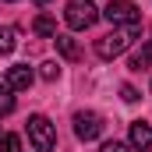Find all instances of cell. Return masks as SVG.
<instances>
[{
  "instance_id": "cell-12",
  "label": "cell",
  "mask_w": 152,
  "mask_h": 152,
  "mask_svg": "<svg viewBox=\"0 0 152 152\" xmlns=\"http://www.w3.org/2000/svg\"><path fill=\"white\" fill-rule=\"evenodd\" d=\"M14 113V96H11V88L7 85H0V117Z\"/></svg>"
},
{
  "instance_id": "cell-4",
  "label": "cell",
  "mask_w": 152,
  "mask_h": 152,
  "mask_svg": "<svg viewBox=\"0 0 152 152\" xmlns=\"http://www.w3.org/2000/svg\"><path fill=\"white\" fill-rule=\"evenodd\" d=\"M28 142L36 145V152H50L53 145H57V131H53L50 117H42V113L28 117Z\"/></svg>"
},
{
  "instance_id": "cell-15",
  "label": "cell",
  "mask_w": 152,
  "mask_h": 152,
  "mask_svg": "<svg viewBox=\"0 0 152 152\" xmlns=\"http://www.w3.org/2000/svg\"><path fill=\"white\" fill-rule=\"evenodd\" d=\"M120 99L124 103H138V88L134 85H120Z\"/></svg>"
},
{
  "instance_id": "cell-16",
  "label": "cell",
  "mask_w": 152,
  "mask_h": 152,
  "mask_svg": "<svg viewBox=\"0 0 152 152\" xmlns=\"http://www.w3.org/2000/svg\"><path fill=\"white\" fill-rule=\"evenodd\" d=\"M99 152H131V149H127L124 142H106V145H103Z\"/></svg>"
},
{
  "instance_id": "cell-10",
  "label": "cell",
  "mask_w": 152,
  "mask_h": 152,
  "mask_svg": "<svg viewBox=\"0 0 152 152\" xmlns=\"http://www.w3.org/2000/svg\"><path fill=\"white\" fill-rule=\"evenodd\" d=\"M18 46V28L14 25H0V53H11Z\"/></svg>"
},
{
  "instance_id": "cell-11",
  "label": "cell",
  "mask_w": 152,
  "mask_h": 152,
  "mask_svg": "<svg viewBox=\"0 0 152 152\" xmlns=\"http://www.w3.org/2000/svg\"><path fill=\"white\" fill-rule=\"evenodd\" d=\"M152 60V50H142V53H131V60H127V67L131 71H145Z\"/></svg>"
},
{
  "instance_id": "cell-6",
  "label": "cell",
  "mask_w": 152,
  "mask_h": 152,
  "mask_svg": "<svg viewBox=\"0 0 152 152\" xmlns=\"http://www.w3.org/2000/svg\"><path fill=\"white\" fill-rule=\"evenodd\" d=\"M32 67L28 64H14V67H7V75H4V85L11 88V92H25L28 85H32Z\"/></svg>"
},
{
  "instance_id": "cell-2",
  "label": "cell",
  "mask_w": 152,
  "mask_h": 152,
  "mask_svg": "<svg viewBox=\"0 0 152 152\" xmlns=\"http://www.w3.org/2000/svg\"><path fill=\"white\" fill-rule=\"evenodd\" d=\"M64 21H67V28L85 32V28H92V25L99 21V7H96L92 0H67V7H64Z\"/></svg>"
},
{
  "instance_id": "cell-14",
  "label": "cell",
  "mask_w": 152,
  "mask_h": 152,
  "mask_svg": "<svg viewBox=\"0 0 152 152\" xmlns=\"http://www.w3.org/2000/svg\"><path fill=\"white\" fill-rule=\"evenodd\" d=\"M39 75L46 78V81H53V78L60 75V67H57V64H53V60H46V64H42V67H39Z\"/></svg>"
},
{
  "instance_id": "cell-7",
  "label": "cell",
  "mask_w": 152,
  "mask_h": 152,
  "mask_svg": "<svg viewBox=\"0 0 152 152\" xmlns=\"http://www.w3.org/2000/svg\"><path fill=\"white\" fill-rule=\"evenodd\" d=\"M131 145L134 149H152V127L145 120H134L131 124Z\"/></svg>"
},
{
  "instance_id": "cell-8",
  "label": "cell",
  "mask_w": 152,
  "mask_h": 152,
  "mask_svg": "<svg viewBox=\"0 0 152 152\" xmlns=\"http://www.w3.org/2000/svg\"><path fill=\"white\" fill-rule=\"evenodd\" d=\"M53 42H57V50H60L64 60H78V57H81V46H78L71 36H53Z\"/></svg>"
},
{
  "instance_id": "cell-17",
  "label": "cell",
  "mask_w": 152,
  "mask_h": 152,
  "mask_svg": "<svg viewBox=\"0 0 152 152\" xmlns=\"http://www.w3.org/2000/svg\"><path fill=\"white\" fill-rule=\"evenodd\" d=\"M36 4H50V0H36Z\"/></svg>"
},
{
  "instance_id": "cell-9",
  "label": "cell",
  "mask_w": 152,
  "mask_h": 152,
  "mask_svg": "<svg viewBox=\"0 0 152 152\" xmlns=\"http://www.w3.org/2000/svg\"><path fill=\"white\" fill-rule=\"evenodd\" d=\"M32 28H36V36H42V39H53V36H57V21H53L50 14H36Z\"/></svg>"
},
{
  "instance_id": "cell-3",
  "label": "cell",
  "mask_w": 152,
  "mask_h": 152,
  "mask_svg": "<svg viewBox=\"0 0 152 152\" xmlns=\"http://www.w3.org/2000/svg\"><path fill=\"white\" fill-rule=\"evenodd\" d=\"M99 18H106L110 25H142V11L134 0H110L99 11Z\"/></svg>"
},
{
  "instance_id": "cell-5",
  "label": "cell",
  "mask_w": 152,
  "mask_h": 152,
  "mask_svg": "<svg viewBox=\"0 0 152 152\" xmlns=\"http://www.w3.org/2000/svg\"><path fill=\"white\" fill-rule=\"evenodd\" d=\"M75 134L81 142H96L103 134V117L96 113V110H78L75 113Z\"/></svg>"
},
{
  "instance_id": "cell-13",
  "label": "cell",
  "mask_w": 152,
  "mask_h": 152,
  "mask_svg": "<svg viewBox=\"0 0 152 152\" xmlns=\"http://www.w3.org/2000/svg\"><path fill=\"white\" fill-rule=\"evenodd\" d=\"M0 152H21V138L18 134H0Z\"/></svg>"
},
{
  "instance_id": "cell-1",
  "label": "cell",
  "mask_w": 152,
  "mask_h": 152,
  "mask_svg": "<svg viewBox=\"0 0 152 152\" xmlns=\"http://www.w3.org/2000/svg\"><path fill=\"white\" fill-rule=\"evenodd\" d=\"M138 32H142V25H113L103 39H96V53H99L103 60H113V57H120V53L138 39Z\"/></svg>"
}]
</instances>
